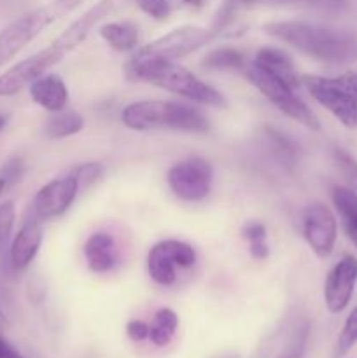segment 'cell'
I'll list each match as a JSON object with an SVG mask.
<instances>
[{"label":"cell","mask_w":357,"mask_h":358,"mask_svg":"<svg viewBox=\"0 0 357 358\" xmlns=\"http://www.w3.org/2000/svg\"><path fill=\"white\" fill-rule=\"evenodd\" d=\"M268 136L270 140H272L273 149L279 152L280 159L287 161V163H294V159H296L298 156V147L294 145L287 136H284L282 133L275 131V129L268 128Z\"/></svg>","instance_id":"f1b7e54d"},{"label":"cell","mask_w":357,"mask_h":358,"mask_svg":"<svg viewBox=\"0 0 357 358\" xmlns=\"http://www.w3.org/2000/svg\"><path fill=\"white\" fill-rule=\"evenodd\" d=\"M300 83L318 105L331 112L343 126H357V73L345 72L336 77L304 73Z\"/></svg>","instance_id":"5b68a950"},{"label":"cell","mask_w":357,"mask_h":358,"mask_svg":"<svg viewBox=\"0 0 357 358\" xmlns=\"http://www.w3.org/2000/svg\"><path fill=\"white\" fill-rule=\"evenodd\" d=\"M303 236L317 257L326 259L332 254L338 236L335 213L324 203H314L303 213Z\"/></svg>","instance_id":"7c38bea8"},{"label":"cell","mask_w":357,"mask_h":358,"mask_svg":"<svg viewBox=\"0 0 357 358\" xmlns=\"http://www.w3.org/2000/svg\"><path fill=\"white\" fill-rule=\"evenodd\" d=\"M14 220H16V206L13 201H4L0 205V254L7 252L9 257L10 238H13Z\"/></svg>","instance_id":"cb8c5ba5"},{"label":"cell","mask_w":357,"mask_h":358,"mask_svg":"<svg viewBox=\"0 0 357 358\" xmlns=\"http://www.w3.org/2000/svg\"><path fill=\"white\" fill-rule=\"evenodd\" d=\"M357 285V259L343 255L331 268L324 283V303L329 313L338 315L350 304Z\"/></svg>","instance_id":"4fadbf2b"},{"label":"cell","mask_w":357,"mask_h":358,"mask_svg":"<svg viewBox=\"0 0 357 358\" xmlns=\"http://www.w3.org/2000/svg\"><path fill=\"white\" fill-rule=\"evenodd\" d=\"M241 238L248 243V252L255 261H265L270 255L268 231L262 222H247L241 227Z\"/></svg>","instance_id":"603a6c76"},{"label":"cell","mask_w":357,"mask_h":358,"mask_svg":"<svg viewBox=\"0 0 357 358\" xmlns=\"http://www.w3.org/2000/svg\"><path fill=\"white\" fill-rule=\"evenodd\" d=\"M6 187H7L6 180H4V178H0V196L4 194V191H6Z\"/></svg>","instance_id":"8d00e7d4"},{"label":"cell","mask_w":357,"mask_h":358,"mask_svg":"<svg viewBox=\"0 0 357 358\" xmlns=\"http://www.w3.org/2000/svg\"><path fill=\"white\" fill-rule=\"evenodd\" d=\"M214 180L212 164L203 157H188L168 170L167 182L178 199L202 201L210 194Z\"/></svg>","instance_id":"30bf717a"},{"label":"cell","mask_w":357,"mask_h":358,"mask_svg":"<svg viewBox=\"0 0 357 358\" xmlns=\"http://www.w3.org/2000/svg\"><path fill=\"white\" fill-rule=\"evenodd\" d=\"M104 166L102 163H97V161H90V163L77 164L74 170H70V173H74V177L79 182V189H86L90 185H93L94 182H98L104 175Z\"/></svg>","instance_id":"83f0119b"},{"label":"cell","mask_w":357,"mask_h":358,"mask_svg":"<svg viewBox=\"0 0 357 358\" xmlns=\"http://www.w3.org/2000/svg\"><path fill=\"white\" fill-rule=\"evenodd\" d=\"M139 9L147 16L158 21H163L170 16V3L168 0H135Z\"/></svg>","instance_id":"4dcf8cb0"},{"label":"cell","mask_w":357,"mask_h":358,"mask_svg":"<svg viewBox=\"0 0 357 358\" xmlns=\"http://www.w3.org/2000/svg\"><path fill=\"white\" fill-rule=\"evenodd\" d=\"M126 73L130 79L144 80L153 86L161 87L164 91L184 96L195 103L205 105L214 108H226L227 101L220 91L203 83L191 70L178 65L175 62L164 59H147V62H133L130 59L126 66Z\"/></svg>","instance_id":"7a4b0ae2"},{"label":"cell","mask_w":357,"mask_h":358,"mask_svg":"<svg viewBox=\"0 0 357 358\" xmlns=\"http://www.w3.org/2000/svg\"><path fill=\"white\" fill-rule=\"evenodd\" d=\"M122 124L133 131L174 129L186 133L209 131V119L189 103L170 100H140L126 105L121 112Z\"/></svg>","instance_id":"3957f363"},{"label":"cell","mask_w":357,"mask_h":358,"mask_svg":"<svg viewBox=\"0 0 357 358\" xmlns=\"http://www.w3.org/2000/svg\"><path fill=\"white\" fill-rule=\"evenodd\" d=\"M80 3L83 0H52L6 24L0 30V69L7 65L18 52L23 51L42 31L77 9Z\"/></svg>","instance_id":"277c9868"},{"label":"cell","mask_w":357,"mask_h":358,"mask_svg":"<svg viewBox=\"0 0 357 358\" xmlns=\"http://www.w3.org/2000/svg\"><path fill=\"white\" fill-rule=\"evenodd\" d=\"M219 358H240L238 355H223V357H219Z\"/></svg>","instance_id":"f35d334b"},{"label":"cell","mask_w":357,"mask_h":358,"mask_svg":"<svg viewBox=\"0 0 357 358\" xmlns=\"http://www.w3.org/2000/svg\"><path fill=\"white\" fill-rule=\"evenodd\" d=\"M252 63L258 69H261L262 72L282 80V83L294 87V90H298L301 86L300 76H298L296 69H294L293 58L286 51H282V49L270 48V45L268 48L258 49Z\"/></svg>","instance_id":"e0dca14e"},{"label":"cell","mask_w":357,"mask_h":358,"mask_svg":"<svg viewBox=\"0 0 357 358\" xmlns=\"http://www.w3.org/2000/svg\"><path fill=\"white\" fill-rule=\"evenodd\" d=\"M0 358H24V357L21 355V353L18 352V350L14 348V346L10 345L4 336H0Z\"/></svg>","instance_id":"836d02e7"},{"label":"cell","mask_w":357,"mask_h":358,"mask_svg":"<svg viewBox=\"0 0 357 358\" xmlns=\"http://www.w3.org/2000/svg\"><path fill=\"white\" fill-rule=\"evenodd\" d=\"M265 34L326 65L343 66L357 62V34L350 30L290 20L266 23Z\"/></svg>","instance_id":"6da1fadb"},{"label":"cell","mask_w":357,"mask_h":358,"mask_svg":"<svg viewBox=\"0 0 357 358\" xmlns=\"http://www.w3.org/2000/svg\"><path fill=\"white\" fill-rule=\"evenodd\" d=\"M24 164L20 157H10L6 164H4L2 171H0V178L6 180L7 185H13L16 182H20V178L23 177Z\"/></svg>","instance_id":"1f68e13d"},{"label":"cell","mask_w":357,"mask_h":358,"mask_svg":"<svg viewBox=\"0 0 357 358\" xmlns=\"http://www.w3.org/2000/svg\"><path fill=\"white\" fill-rule=\"evenodd\" d=\"M357 345V306L350 311L338 336V355H345Z\"/></svg>","instance_id":"4316f807"},{"label":"cell","mask_w":357,"mask_h":358,"mask_svg":"<svg viewBox=\"0 0 357 358\" xmlns=\"http://www.w3.org/2000/svg\"><path fill=\"white\" fill-rule=\"evenodd\" d=\"M182 2H184L186 6H191V7H196V9H200V7H203L205 0H182Z\"/></svg>","instance_id":"e575fe53"},{"label":"cell","mask_w":357,"mask_h":358,"mask_svg":"<svg viewBox=\"0 0 357 358\" xmlns=\"http://www.w3.org/2000/svg\"><path fill=\"white\" fill-rule=\"evenodd\" d=\"M84 117L74 110H59L46 121L44 135L48 138H69L83 131Z\"/></svg>","instance_id":"ffe728a7"},{"label":"cell","mask_w":357,"mask_h":358,"mask_svg":"<svg viewBox=\"0 0 357 358\" xmlns=\"http://www.w3.org/2000/svg\"><path fill=\"white\" fill-rule=\"evenodd\" d=\"M74 49H77V45L62 31L51 44H48L34 55L27 56L16 65L7 69L4 73H0V98L14 96L21 90L30 86L35 79L48 73L51 66L62 62Z\"/></svg>","instance_id":"8992f818"},{"label":"cell","mask_w":357,"mask_h":358,"mask_svg":"<svg viewBox=\"0 0 357 358\" xmlns=\"http://www.w3.org/2000/svg\"><path fill=\"white\" fill-rule=\"evenodd\" d=\"M202 65L209 70H244L247 66V58L244 52L231 45H223V48L212 49L206 52L202 59Z\"/></svg>","instance_id":"7402d4cb"},{"label":"cell","mask_w":357,"mask_h":358,"mask_svg":"<svg viewBox=\"0 0 357 358\" xmlns=\"http://www.w3.org/2000/svg\"><path fill=\"white\" fill-rule=\"evenodd\" d=\"M272 3H301V6L315 7V9L328 10V13H340L346 7V0H262Z\"/></svg>","instance_id":"f546056e"},{"label":"cell","mask_w":357,"mask_h":358,"mask_svg":"<svg viewBox=\"0 0 357 358\" xmlns=\"http://www.w3.org/2000/svg\"><path fill=\"white\" fill-rule=\"evenodd\" d=\"M216 35L210 28L192 27H178L170 30L168 34L161 35L156 41L142 45L139 51L133 55V62H147V59H164V62H177L186 58L191 52L205 48L210 41H214Z\"/></svg>","instance_id":"ba28073f"},{"label":"cell","mask_w":357,"mask_h":358,"mask_svg":"<svg viewBox=\"0 0 357 358\" xmlns=\"http://www.w3.org/2000/svg\"><path fill=\"white\" fill-rule=\"evenodd\" d=\"M30 98L48 112L65 110L69 103V87L56 73H44L30 84Z\"/></svg>","instance_id":"2e32d148"},{"label":"cell","mask_w":357,"mask_h":358,"mask_svg":"<svg viewBox=\"0 0 357 358\" xmlns=\"http://www.w3.org/2000/svg\"><path fill=\"white\" fill-rule=\"evenodd\" d=\"M244 76L273 107L279 108L282 114L289 115L290 119H294L296 122H300L304 128L312 129V131H321V122L318 117L314 114L310 107L301 100L296 94V90L290 86H287L282 80L275 79V77L268 76L266 72H262L261 69L254 65V63H247L244 70Z\"/></svg>","instance_id":"52a82bcc"},{"label":"cell","mask_w":357,"mask_h":358,"mask_svg":"<svg viewBox=\"0 0 357 358\" xmlns=\"http://www.w3.org/2000/svg\"><path fill=\"white\" fill-rule=\"evenodd\" d=\"M332 159H335L336 168H338L340 175L345 180L346 187L354 189L357 192V159L343 149H335L332 152Z\"/></svg>","instance_id":"484cf974"},{"label":"cell","mask_w":357,"mask_h":358,"mask_svg":"<svg viewBox=\"0 0 357 358\" xmlns=\"http://www.w3.org/2000/svg\"><path fill=\"white\" fill-rule=\"evenodd\" d=\"M331 198L342 219L343 231L357 248V192L346 185H336L331 192Z\"/></svg>","instance_id":"ac0fdd59"},{"label":"cell","mask_w":357,"mask_h":358,"mask_svg":"<svg viewBox=\"0 0 357 358\" xmlns=\"http://www.w3.org/2000/svg\"><path fill=\"white\" fill-rule=\"evenodd\" d=\"M41 222L42 220L30 210L18 233L14 234L9 247V264L14 271H24L38 254L42 245Z\"/></svg>","instance_id":"5bb4252c"},{"label":"cell","mask_w":357,"mask_h":358,"mask_svg":"<svg viewBox=\"0 0 357 358\" xmlns=\"http://www.w3.org/2000/svg\"><path fill=\"white\" fill-rule=\"evenodd\" d=\"M6 122H7V119L4 117V115H0V131H2V129H4V126H6Z\"/></svg>","instance_id":"74e56055"},{"label":"cell","mask_w":357,"mask_h":358,"mask_svg":"<svg viewBox=\"0 0 357 358\" xmlns=\"http://www.w3.org/2000/svg\"><path fill=\"white\" fill-rule=\"evenodd\" d=\"M307 339H308V324L307 322H300L290 334L289 341L286 343L282 352L275 358H304V350H307Z\"/></svg>","instance_id":"d4e9b609"},{"label":"cell","mask_w":357,"mask_h":358,"mask_svg":"<svg viewBox=\"0 0 357 358\" xmlns=\"http://www.w3.org/2000/svg\"><path fill=\"white\" fill-rule=\"evenodd\" d=\"M98 34L112 49L119 52L133 51L140 38L139 27L133 21H111L102 24Z\"/></svg>","instance_id":"d6986e66"},{"label":"cell","mask_w":357,"mask_h":358,"mask_svg":"<svg viewBox=\"0 0 357 358\" xmlns=\"http://www.w3.org/2000/svg\"><path fill=\"white\" fill-rule=\"evenodd\" d=\"M178 329V317L170 308H161L154 313L149 324V339L154 346H168Z\"/></svg>","instance_id":"44dd1931"},{"label":"cell","mask_w":357,"mask_h":358,"mask_svg":"<svg viewBox=\"0 0 357 358\" xmlns=\"http://www.w3.org/2000/svg\"><path fill=\"white\" fill-rule=\"evenodd\" d=\"M84 257H86L88 268L97 275L112 271L119 261L118 243L114 236L104 231L91 234L84 243Z\"/></svg>","instance_id":"9a60e30c"},{"label":"cell","mask_w":357,"mask_h":358,"mask_svg":"<svg viewBox=\"0 0 357 358\" xmlns=\"http://www.w3.org/2000/svg\"><path fill=\"white\" fill-rule=\"evenodd\" d=\"M196 264L192 245L178 240H163L153 245L147 254V271L158 285L170 287L177 282L178 269H189Z\"/></svg>","instance_id":"9c48e42d"},{"label":"cell","mask_w":357,"mask_h":358,"mask_svg":"<svg viewBox=\"0 0 357 358\" xmlns=\"http://www.w3.org/2000/svg\"><path fill=\"white\" fill-rule=\"evenodd\" d=\"M79 192V182L74 173H66L63 177L52 178L46 185H42L34 196L31 212L41 220H51L63 215L76 201Z\"/></svg>","instance_id":"8fae6325"},{"label":"cell","mask_w":357,"mask_h":358,"mask_svg":"<svg viewBox=\"0 0 357 358\" xmlns=\"http://www.w3.org/2000/svg\"><path fill=\"white\" fill-rule=\"evenodd\" d=\"M7 325H9V320H7L6 313H4V310L0 308V331H2V329H6Z\"/></svg>","instance_id":"d590c367"},{"label":"cell","mask_w":357,"mask_h":358,"mask_svg":"<svg viewBox=\"0 0 357 358\" xmlns=\"http://www.w3.org/2000/svg\"><path fill=\"white\" fill-rule=\"evenodd\" d=\"M126 336H128L132 341L142 343L146 339H149V324H146L144 320H130L126 324Z\"/></svg>","instance_id":"d6a6232c"}]
</instances>
